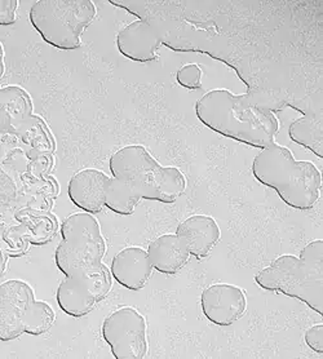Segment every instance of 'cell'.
Segmentation results:
<instances>
[{
  "instance_id": "1",
  "label": "cell",
  "mask_w": 323,
  "mask_h": 359,
  "mask_svg": "<svg viewBox=\"0 0 323 359\" xmlns=\"http://www.w3.org/2000/svg\"><path fill=\"white\" fill-rule=\"evenodd\" d=\"M286 105V98L275 90L250 88L244 95H235L212 90L197 101L195 114L220 136L263 150L275 144L279 131L275 113Z\"/></svg>"
},
{
  "instance_id": "2",
  "label": "cell",
  "mask_w": 323,
  "mask_h": 359,
  "mask_svg": "<svg viewBox=\"0 0 323 359\" xmlns=\"http://www.w3.org/2000/svg\"><path fill=\"white\" fill-rule=\"evenodd\" d=\"M252 175L294 210L309 211L319 201L322 176L317 165L296 161L290 149L275 142L255 156Z\"/></svg>"
},
{
  "instance_id": "3",
  "label": "cell",
  "mask_w": 323,
  "mask_h": 359,
  "mask_svg": "<svg viewBox=\"0 0 323 359\" xmlns=\"http://www.w3.org/2000/svg\"><path fill=\"white\" fill-rule=\"evenodd\" d=\"M255 282L265 291L304 302L318 316H323L322 239L305 245L299 256H279L258 271Z\"/></svg>"
},
{
  "instance_id": "4",
  "label": "cell",
  "mask_w": 323,
  "mask_h": 359,
  "mask_svg": "<svg viewBox=\"0 0 323 359\" xmlns=\"http://www.w3.org/2000/svg\"><path fill=\"white\" fill-rule=\"evenodd\" d=\"M109 168L138 201L175 203L184 194L186 179L176 167H163L141 145L119 149L110 156Z\"/></svg>"
},
{
  "instance_id": "5",
  "label": "cell",
  "mask_w": 323,
  "mask_h": 359,
  "mask_svg": "<svg viewBox=\"0 0 323 359\" xmlns=\"http://www.w3.org/2000/svg\"><path fill=\"white\" fill-rule=\"evenodd\" d=\"M91 0H39L29 18L32 27L49 46L62 50L81 48V34L96 17Z\"/></svg>"
},
{
  "instance_id": "6",
  "label": "cell",
  "mask_w": 323,
  "mask_h": 359,
  "mask_svg": "<svg viewBox=\"0 0 323 359\" xmlns=\"http://www.w3.org/2000/svg\"><path fill=\"white\" fill-rule=\"evenodd\" d=\"M56 314L47 302L35 300L32 287L12 279L0 286V340L7 343L24 334L41 336L55 325Z\"/></svg>"
},
{
  "instance_id": "7",
  "label": "cell",
  "mask_w": 323,
  "mask_h": 359,
  "mask_svg": "<svg viewBox=\"0 0 323 359\" xmlns=\"http://www.w3.org/2000/svg\"><path fill=\"white\" fill-rule=\"evenodd\" d=\"M62 242L57 245L55 262L65 277L86 273L103 264L105 239L92 213H73L61 225Z\"/></svg>"
},
{
  "instance_id": "8",
  "label": "cell",
  "mask_w": 323,
  "mask_h": 359,
  "mask_svg": "<svg viewBox=\"0 0 323 359\" xmlns=\"http://www.w3.org/2000/svg\"><path fill=\"white\" fill-rule=\"evenodd\" d=\"M112 273L103 262L86 273L66 277L57 288L58 308L73 318H81L105 300L112 290Z\"/></svg>"
},
{
  "instance_id": "9",
  "label": "cell",
  "mask_w": 323,
  "mask_h": 359,
  "mask_svg": "<svg viewBox=\"0 0 323 359\" xmlns=\"http://www.w3.org/2000/svg\"><path fill=\"white\" fill-rule=\"evenodd\" d=\"M101 335L115 359H143L147 354L146 320L133 308L124 306L109 314Z\"/></svg>"
},
{
  "instance_id": "10",
  "label": "cell",
  "mask_w": 323,
  "mask_h": 359,
  "mask_svg": "<svg viewBox=\"0 0 323 359\" xmlns=\"http://www.w3.org/2000/svg\"><path fill=\"white\" fill-rule=\"evenodd\" d=\"M201 308L203 316L212 325L232 326L244 316L247 297L241 287L218 283L203 290Z\"/></svg>"
},
{
  "instance_id": "11",
  "label": "cell",
  "mask_w": 323,
  "mask_h": 359,
  "mask_svg": "<svg viewBox=\"0 0 323 359\" xmlns=\"http://www.w3.org/2000/svg\"><path fill=\"white\" fill-rule=\"evenodd\" d=\"M161 46V34L146 20L131 22L117 35V48L121 56L140 64L155 61Z\"/></svg>"
},
{
  "instance_id": "12",
  "label": "cell",
  "mask_w": 323,
  "mask_h": 359,
  "mask_svg": "<svg viewBox=\"0 0 323 359\" xmlns=\"http://www.w3.org/2000/svg\"><path fill=\"white\" fill-rule=\"evenodd\" d=\"M110 177L98 170L77 172L69 181L67 194L75 207L84 212L100 213L105 207L106 191Z\"/></svg>"
},
{
  "instance_id": "13",
  "label": "cell",
  "mask_w": 323,
  "mask_h": 359,
  "mask_svg": "<svg viewBox=\"0 0 323 359\" xmlns=\"http://www.w3.org/2000/svg\"><path fill=\"white\" fill-rule=\"evenodd\" d=\"M110 273L121 287L129 291H140L152 277L153 265L147 251L140 247H128L114 256Z\"/></svg>"
},
{
  "instance_id": "14",
  "label": "cell",
  "mask_w": 323,
  "mask_h": 359,
  "mask_svg": "<svg viewBox=\"0 0 323 359\" xmlns=\"http://www.w3.org/2000/svg\"><path fill=\"white\" fill-rule=\"evenodd\" d=\"M176 236L185 245L190 256L202 260L218 245L221 231L213 217L207 215H194L178 225Z\"/></svg>"
},
{
  "instance_id": "15",
  "label": "cell",
  "mask_w": 323,
  "mask_h": 359,
  "mask_svg": "<svg viewBox=\"0 0 323 359\" xmlns=\"http://www.w3.org/2000/svg\"><path fill=\"white\" fill-rule=\"evenodd\" d=\"M0 124L3 133H20L32 121L30 95L18 86H8L0 92Z\"/></svg>"
},
{
  "instance_id": "16",
  "label": "cell",
  "mask_w": 323,
  "mask_h": 359,
  "mask_svg": "<svg viewBox=\"0 0 323 359\" xmlns=\"http://www.w3.org/2000/svg\"><path fill=\"white\" fill-rule=\"evenodd\" d=\"M147 256L153 269L162 274L175 276L184 269L190 253L176 234H164L149 245Z\"/></svg>"
},
{
  "instance_id": "17",
  "label": "cell",
  "mask_w": 323,
  "mask_h": 359,
  "mask_svg": "<svg viewBox=\"0 0 323 359\" xmlns=\"http://www.w3.org/2000/svg\"><path fill=\"white\" fill-rule=\"evenodd\" d=\"M290 139L300 147H305L319 159L323 158V114L318 111H304V115L291 123Z\"/></svg>"
},
{
  "instance_id": "18",
  "label": "cell",
  "mask_w": 323,
  "mask_h": 359,
  "mask_svg": "<svg viewBox=\"0 0 323 359\" xmlns=\"http://www.w3.org/2000/svg\"><path fill=\"white\" fill-rule=\"evenodd\" d=\"M138 202L140 201L138 198L133 196L121 181L110 177L106 191L105 207L117 215L129 216L135 212V207L138 205Z\"/></svg>"
},
{
  "instance_id": "19",
  "label": "cell",
  "mask_w": 323,
  "mask_h": 359,
  "mask_svg": "<svg viewBox=\"0 0 323 359\" xmlns=\"http://www.w3.org/2000/svg\"><path fill=\"white\" fill-rule=\"evenodd\" d=\"M202 69L197 64H187L180 67L176 73V82L185 90H195L202 88Z\"/></svg>"
},
{
  "instance_id": "20",
  "label": "cell",
  "mask_w": 323,
  "mask_h": 359,
  "mask_svg": "<svg viewBox=\"0 0 323 359\" xmlns=\"http://www.w3.org/2000/svg\"><path fill=\"white\" fill-rule=\"evenodd\" d=\"M304 340L308 346L312 351L322 355L323 354V325H315V326L308 328Z\"/></svg>"
},
{
  "instance_id": "21",
  "label": "cell",
  "mask_w": 323,
  "mask_h": 359,
  "mask_svg": "<svg viewBox=\"0 0 323 359\" xmlns=\"http://www.w3.org/2000/svg\"><path fill=\"white\" fill-rule=\"evenodd\" d=\"M17 0H0V25L9 26L16 22Z\"/></svg>"
}]
</instances>
